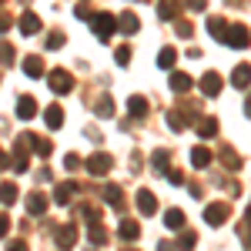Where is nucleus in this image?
<instances>
[{
	"mask_svg": "<svg viewBox=\"0 0 251 251\" xmlns=\"http://www.w3.org/2000/svg\"><path fill=\"white\" fill-rule=\"evenodd\" d=\"M24 74H27V77H44V60H40L37 54L24 57Z\"/></svg>",
	"mask_w": 251,
	"mask_h": 251,
	"instance_id": "obj_17",
	"label": "nucleus"
},
{
	"mask_svg": "<svg viewBox=\"0 0 251 251\" xmlns=\"http://www.w3.org/2000/svg\"><path fill=\"white\" fill-rule=\"evenodd\" d=\"M221 164H225L228 171H238V168H241V157L234 154L231 148H225V151H221Z\"/></svg>",
	"mask_w": 251,
	"mask_h": 251,
	"instance_id": "obj_27",
	"label": "nucleus"
},
{
	"mask_svg": "<svg viewBox=\"0 0 251 251\" xmlns=\"http://www.w3.org/2000/svg\"><path fill=\"white\" fill-rule=\"evenodd\" d=\"M127 111H131V117H144L148 114V100L144 97H131L127 100Z\"/></svg>",
	"mask_w": 251,
	"mask_h": 251,
	"instance_id": "obj_26",
	"label": "nucleus"
},
{
	"mask_svg": "<svg viewBox=\"0 0 251 251\" xmlns=\"http://www.w3.org/2000/svg\"><path fill=\"white\" fill-rule=\"evenodd\" d=\"M228 218H231V208H228L225 201H214V204H208V208H204V221H208L211 228H218V225H225Z\"/></svg>",
	"mask_w": 251,
	"mask_h": 251,
	"instance_id": "obj_3",
	"label": "nucleus"
},
{
	"mask_svg": "<svg viewBox=\"0 0 251 251\" xmlns=\"http://www.w3.org/2000/svg\"><path fill=\"white\" fill-rule=\"evenodd\" d=\"M157 251H174L171 241H157Z\"/></svg>",
	"mask_w": 251,
	"mask_h": 251,
	"instance_id": "obj_47",
	"label": "nucleus"
},
{
	"mask_svg": "<svg viewBox=\"0 0 251 251\" xmlns=\"http://www.w3.org/2000/svg\"><path fill=\"white\" fill-rule=\"evenodd\" d=\"M77 191H80V184H77V181H64L57 191H54V201H57V204H71V198H74Z\"/></svg>",
	"mask_w": 251,
	"mask_h": 251,
	"instance_id": "obj_7",
	"label": "nucleus"
},
{
	"mask_svg": "<svg viewBox=\"0 0 251 251\" xmlns=\"http://www.w3.org/2000/svg\"><path fill=\"white\" fill-rule=\"evenodd\" d=\"M0 201H3V204H14V201H17V184L3 181V184H0Z\"/></svg>",
	"mask_w": 251,
	"mask_h": 251,
	"instance_id": "obj_29",
	"label": "nucleus"
},
{
	"mask_svg": "<svg viewBox=\"0 0 251 251\" xmlns=\"http://www.w3.org/2000/svg\"><path fill=\"white\" fill-rule=\"evenodd\" d=\"M17 117H20V121L37 117V100H34V97H20V100H17Z\"/></svg>",
	"mask_w": 251,
	"mask_h": 251,
	"instance_id": "obj_10",
	"label": "nucleus"
},
{
	"mask_svg": "<svg viewBox=\"0 0 251 251\" xmlns=\"http://www.w3.org/2000/svg\"><path fill=\"white\" fill-rule=\"evenodd\" d=\"M164 225H168L171 231H177V228L184 225V211H177V208H171V211L164 214Z\"/></svg>",
	"mask_w": 251,
	"mask_h": 251,
	"instance_id": "obj_28",
	"label": "nucleus"
},
{
	"mask_svg": "<svg viewBox=\"0 0 251 251\" xmlns=\"http://www.w3.org/2000/svg\"><path fill=\"white\" fill-rule=\"evenodd\" d=\"M151 164H154L157 174H168V171H171V154H168V151H154Z\"/></svg>",
	"mask_w": 251,
	"mask_h": 251,
	"instance_id": "obj_21",
	"label": "nucleus"
},
{
	"mask_svg": "<svg viewBox=\"0 0 251 251\" xmlns=\"http://www.w3.org/2000/svg\"><path fill=\"white\" fill-rule=\"evenodd\" d=\"M194 245H198V234L188 228V231H181V238H177V248L181 251H194Z\"/></svg>",
	"mask_w": 251,
	"mask_h": 251,
	"instance_id": "obj_30",
	"label": "nucleus"
},
{
	"mask_svg": "<svg viewBox=\"0 0 251 251\" xmlns=\"http://www.w3.org/2000/svg\"><path fill=\"white\" fill-rule=\"evenodd\" d=\"M30 148H34L40 157H50V151H54V144H50L47 137H34V144H30Z\"/></svg>",
	"mask_w": 251,
	"mask_h": 251,
	"instance_id": "obj_33",
	"label": "nucleus"
},
{
	"mask_svg": "<svg viewBox=\"0 0 251 251\" xmlns=\"http://www.w3.org/2000/svg\"><path fill=\"white\" fill-rule=\"evenodd\" d=\"M245 114L251 117V97H248V100H245Z\"/></svg>",
	"mask_w": 251,
	"mask_h": 251,
	"instance_id": "obj_48",
	"label": "nucleus"
},
{
	"mask_svg": "<svg viewBox=\"0 0 251 251\" xmlns=\"http://www.w3.org/2000/svg\"><path fill=\"white\" fill-rule=\"evenodd\" d=\"M64 40H67V37H64V30H50V34H47V47H50V50H57Z\"/></svg>",
	"mask_w": 251,
	"mask_h": 251,
	"instance_id": "obj_35",
	"label": "nucleus"
},
{
	"mask_svg": "<svg viewBox=\"0 0 251 251\" xmlns=\"http://www.w3.org/2000/svg\"><path fill=\"white\" fill-rule=\"evenodd\" d=\"M191 87H194V80L188 77V74H181V71H174V74H171V91H174V94H188Z\"/></svg>",
	"mask_w": 251,
	"mask_h": 251,
	"instance_id": "obj_12",
	"label": "nucleus"
},
{
	"mask_svg": "<svg viewBox=\"0 0 251 251\" xmlns=\"http://www.w3.org/2000/svg\"><path fill=\"white\" fill-rule=\"evenodd\" d=\"M3 168H10V157H7V151H0V171Z\"/></svg>",
	"mask_w": 251,
	"mask_h": 251,
	"instance_id": "obj_46",
	"label": "nucleus"
},
{
	"mask_svg": "<svg viewBox=\"0 0 251 251\" xmlns=\"http://www.w3.org/2000/svg\"><path fill=\"white\" fill-rule=\"evenodd\" d=\"M137 27H141V20H137V14H131V10L117 17V30H121V34H137Z\"/></svg>",
	"mask_w": 251,
	"mask_h": 251,
	"instance_id": "obj_11",
	"label": "nucleus"
},
{
	"mask_svg": "<svg viewBox=\"0 0 251 251\" xmlns=\"http://www.w3.org/2000/svg\"><path fill=\"white\" fill-rule=\"evenodd\" d=\"M188 7H191V10H204V7H208V0H188Z\"/></svg>",
	"mask_w": 251,
	"mask_h": 251,
	"instance_id": "obj_43",
	"label": "nucleus"
},
{
	"mask_svg": "<svg viewBox=\"0 0 251 251\" xmlns=\"http://www.w3.org/2000/svg\"><path fill=\"white\" fill-rule=\"evenodd\" d=\"M137 211L141 214H154L157 211V201L151 191H137Z\"/></svg>",
	"mask_w": 251,
	"mask_h": 251,
	"instance_id": "obj_18",
	"label": "nucleus"
},
{
	"mask_svg": "<svg viewBox=\"0 0 251 251\" xmlns=\"http://www.w3.org/2000/svg\"><path fill=\"white\" fill-rule=\"evenodd\" d=\"M201 91H204V97H218L221 94V77H218L214 71H208V74L201 77Z\"/></svg>",
	"mask_w": 251,
	"mask_h": 251,
	"instance_id": "obj_8",
	"label": "nucleus"
},
{
	"mask_svg": "<svg viewBox=\"0 0 251 251\" xmlns=\"http://www.w3.org/2000/svg\"><path fill=\"white\" fill-rule=\"evenodd\" d=\"M114 60L121 64V67H127V64H131V47H117V50H114Z\"/></svg>",
	"mask_w": 251,
	"mask_h": 251,
	"instance_id": "obj_36",
	"label": "nucleus"
},
{
	"mask_svg": "<svg viewBox=\"0 0 251 251\" xmlns=\"http://www.w3.org/2000/svg\"><path fill=\"white\" fill-rule=\"evenodd\" d=\"M111 164H114V161H111V154H104V151H100V154H91V157H87V171L94 174V177L107 174V171H111Z\"/></svg>",
	"mask_w": 251,
	"mask_h": 251,
	"instance_id": "obj_5",
	"label": "nucleus"
},
{
	"mask_svg": "<svg viewBox=\"0 0 251 251\" xmlns=\"http://www.w3.org/2000/svg\"><path fill=\"white\" fill-rule=\"evenodd\" d=\"M174 60H177V50H174V47H164V50L157 54V67L171 71V67H174Z\"/></svg>",
	"mask_w": 251,
	"mask_h": 251,
	"instance_id": "obj_25",
	"label": "nucleus"
},
{
	"mask_svg": "<svg viewBox=\"0 0 251 251\" xmlns=\"http://www.w3.org/2000/svg\"><path fill=\"white\" fill-rule=\"evenodd\" d=\"M47 84H50L54 94H71V91H74V74H67V71H54V74L47 77Z\"/></svg>",
	"mask_w": 251,
	"mask_h": 251,
	"instance_id": "obj_4",
	"label": "nucleus"
},
{
	"mask_svg": "<svg viewBox=\"0 0 251 251\" xmlns=\"http://www.w3.org/2000/svg\"><path fill=\"white\" fill-rule=\"evenodd\" d=\"M225 44L234 47V50H241V47H248V44H251V30L245 27V24H231L228 34H225Z\"/></svg>",
	"mask_w": 251,
	"mask_h": 251,
	"instance_id": "obj_2",
	"label": "nucleus"
},
{
	"mask_svg": "<svg viewBox=\"0 0 251 251\" xmlns=\"http://www.w3.org/2000/svg\"><path fill=\"white\" fill-rule=\"evenodd\" d=\"M168 124H171V131H184L188 127V117L181 114V111H168Z\"/></svg>",
	"mask_w": 251,
	"mask_h": 251,
	"instance_id": "obj_31",
	"label": "nucleus"
},
{
	"mask_svg": "<svg viewBox=\"0 0 251 251\" xmlns=\"http://www.w3.org/2000/svg\"><path fill=\"white\" fill-rule=\"evenodd\" d=\"M104 201H111V208L121 211V208H124V191H121L117 184H107V188H104Z\"/></svg>",
	"mask_w": 251,
	"mask_h": 251,
	"instance_id": "obj_19",
	"label": "nucleus"
},
{
	"mask_svg": "<svg viewBox=\"0 0 251 251\" xmlns=\"http://www.w3.org/2000/svg\"><path fill=\"white\" fill-rule=\"evenodd\" d=\"M3 30H10V17H7V14H0V34H3Z\"/></svg>",
	"mask_w": 251,
	"mask_h": 251,
	"instance_id": "obj_44",
	"label": "nucleus"
},
{
	"mask_svg": "<svg viewBox=\"0 0 251 251\" xmlns=\"http://www.w3.org/2000/svg\"><path fill=\"white\" fill-rule=\"evenodd\" d=\"M177 10H181V0H161V3H157V17L161 20H174Z\"/></svg>",
	"mask_w": 251,
	"mask_h": 251,
	"instance_id": "obj_16",
	"label": "nucleus"
},
{
	"mask_svg": "<svg viewBox=\"0 0 251 251\" xmlns=\"http://www.w3.org/2000/svg\"><path fill=\"white\" fill-rule=\"evenodd\" d=\"M177 34H181V37H191V34H194V27H191V24H184V20H181V24H177Z\"/></svg>",
	"mask_w": 251,
	"mask_h": 251,
	"instance_id": "obj_39",
	"label": "nucleus"
},
{
	"mask_svg": "<svg viewBox=\"0 0 251 251\" xmlns=\"http://www.w3.org/2000/svg\"><path fill=\"white\" fill-rule=\"evenodd\" d=\"M94 111H97V117H111V114H114V104H111V97H97Z\"/></svg>",
	"mask_w": 251,
	"mask_h": 251,
	"instance_id": "obj_32",
	"label": "nucleus"
},
{
	"mask_svg": "<svg viewBox=\"0 0 251 251\" xmlns=\"http://www.w3.org/2000/svg\"><path fill=\"white\" fill-rule=\"evenodd\" d=\"M91 30H94V37L97 40H111V34L117 30V17L114 14H107V10H97L94 17H91Z\"/></svg>",
	"mask_w": 251,
	"mask_h": 251,
	"instance_id": "obj_1",
	"label": "nucleus"
},
{
	"mask_svg": "<svg viewBox=\"0 0 251 251\" xmlns=\"http://www.w3.org/2000/svg\"><path fill=\"white\" fill-rule=\"evenodd\" d=\"M117 234H121L124 241H137V238H141V225L131 221V218H124V221H121V228H117Z\"/></svg>",
	"mask_w": 251,
	"mask_h": 251,
	"instance_id": "obj_14",
	"label": "nucleus"
},
{
	"mask_svg": "<svg viewBox=\"0 0 251 251\" xmlns=\"http://www.w3.org/2000/svg\"><path fill=\"white\" fill-rule=\"evenodd\" d=\"M231 84L238 87V91H241V87H248V84H251V67H248V64H238V67L231 71Z\"/></svg>",
	"mask_w": 251,
	"mask_h": 251,
	"instance_id": "obj_15",
	"label": "nucleus"
},
{
	"mask_svg": "<svg viewBox=\"0 0 251 251\" xmlns=\"http://www.w3.org/2000/svg\"><path fill=\"white\" fill-rule=\"evenodd\" d=\"M91 241H94V245H104V241H107V231H104L100 225H91Z\"/></svg>",
	"mask_w": 251,
	"mask_h": 251,
	"instance_id": "obj_37",
	"label": "nucleus"
},
{
	"mask_svg": "<svg viewBox=\"0 0 251 251\" xmlns=\"http://www.w3.org/2000/svg\"><path fill=\"white\" fill-rule=\"evenodd\" d=\"M208 34H211V37H218V40H225V34H228V24H225L221 17H211V20H208Z\"/></svg>",
	"mask_w": 251,
	"mask_h": 251,
	"instance_id": "obj_24",
	"label": "nucleus"
},
{
	"mask_svg": "<svg viewBox=\"0 0 251 251\" xmlns=\"http://www.w3.org/2000/svg\"><path fill=\"white\" fill-rule=\"evenodd\" d=\"M7 231H10V218H7V214L0 211V238H3Z\"/></svg>",
	"mask_w": 251,
	"mask_h": 251,
	"instance_id": "obj_40",
	"label": "nucleus"
},
{
	"mask_svg": "<svg viewBox=\"0 0 251 251\" xmlns=\"http://www.w3.org/2000/svg\"><path fill=\"white\" fill-rule=\"evenodd\" d=\"M74 241H77V228L74 225H64V228H57V248H74Z\"/></svg>",
	"mask_w": 251,
	"mask_h": 251,
	"instance_id": "obj_9",
	"label": "nucleus"
},
{
	"mask_svg": "<svg viewBox=\"0 0 251 251\" xmlns=\"http://www.w3.org/2000/svg\"><path fill=\"white\" fill-rule=\"evenodd\" d=\"M27 211H30V214H37V218H40V214L47 211V198H44L40 191H34L30 198H27Z\"/></svg>",
	"mask_w": 251,
	"mask_h": 251,
	"instance_id": "obj_20",
	"label": "nucleus"
},
{
	"mask_svg": "<svg viewBox=\"0 0 251 251\" xmlns=\"http://www.w3.org/2000/svg\"><path fill=\"white\" fill-rule=\"evenodd\" d=\"M7 251H27V241H10Z\"/></svg>",
	"mask_w": 251,
	"mask_h": 251,
	"instance_id": "obj_42",
	"label": "nucleus"
},
{
	"mask_svg": "<svg viewBox=\"0 0 251 251\" xmlns=\"http://www.w3.org/2000/svg\"><path fill=\"white\" fill-rule=\"evenodd\" d=\"M0 64H3V67H10V64H14V47H10L7 40H0Z\"/></svg>",
	"mask_w": 251,
	"mask_h": 251,
	"instance_id": "obj_34",
	"label": "nucleus"
},
{
	"mask_svg": "<svg viewBox=\"0 0 251 251\" xmlns=\"http://www.w3.org/2000/svg\"><path fill=\"white\" fill-rule=\"evenodd\" d=\"M124 251H134V248H124Z\"/></svg>",
	"mask_w": 251,
	"mask_h": 251,
	"instance_id": "obj_49",
	"label": "nucleus"
},
{
	"mask_svg": "<svg viewBox=\"0 0 251 251\" xmlns=\"http://www.w3.org/2000/svg\"><path fill=\"white\" fill-rule=\"evenodd\" d=\"M191 164L194 168H208V164H211V151H208V148H194L191 151Z\"/></svg>",
	"mask_w": 251,
	"mask_h": 251,
	"instance_id": "obj_23",
	"label": "nucleus"
},
{
	"mask_svg": "<svg viewBox=\"0 0 251 251\" xmlns=\"http://www.w3.org/2000/svg\"><path fill=\"white\" fill-rule=\"evenodd\" d=\"M168 177H171V184H184V174L181 171H168Z\"/></svg>",
	"mask_w": 251,
	"mask_h": 251,
	"instance_id": "obj_41",
	"label": "nucleus"
},
{
	"mask_svg": "<svg viewBox=\"0 0 251 251\" xmlns=\"http://www.w3.org/2000/svg\"><path fill=\"white\" fill-rule=\"evenodd\" d=\"M44 121H47L50 131H57L60 124H64V107H60V104H50V107L44 111Z\"/></svg>",
	"mask_w": 251,
	"mask_h": 251,
	"instance_id": "obj_13",
	"label": "nucleus"
},
{
	"mask_svg": "<svg viewBox=\"0 0 251 251\" xmlns=\"http://www.w3.org/2000/svg\"><path fill=\"white\" fill-rule=\"evenodd\" d=\"M64 168H67V171H77V168H80V157L77 154H67V157H64Z\"/></svg>",
	"mask_w": 251,
	"mask_h": 251,
	"instance_id": "obj_38",
	"label": "nucleus"
},
{
	"mask_svg": "<svg viewBox=\"0 0 251 251\" xmlns=\"http://www.w3.org/2000/svg\"><path fill=\"white\" fill-rule=\"evenodd\" d=\"M188 191H191V198H201V194H204V188H201V184H191Z\"/></svg>",
	"mask_w": 251,
	"mask_h": 251,
	"instance_id": "obj_45",
	"label": "nucleus"
},
{
	"mask_svg": "<svg viewBox=\"0 0 251 251\" xmlns=\"http://www.w3.org/2000/svg\"><path fill=\"white\" fill-rule=\"evenodd\" d=\"M17 27H20L24 37H34V34H40V17H37V14H30V10H24Z\"/></svg>",
	"mask_w": 251,
	"mask_h": 251,
	"instance_id": "obj_6",
	"label": "nucleus"
},
{
	"mask_svg": "<svg viewBox=\"0 0 251 251\" xmlns=\"http://www.w3.org/2000/svg\"><path fill=\"white\" fill-rule=\"evenodd\" d=\"M198 134L204 137V141H208V137H214V134H218V121H214V117H201V124H198Z\"/></svg>",
	"mask_w": 251,
	"mask_h": 251,
	"instance_id": "obj_22",
	"label": "nucleus"
}]
</instances>
